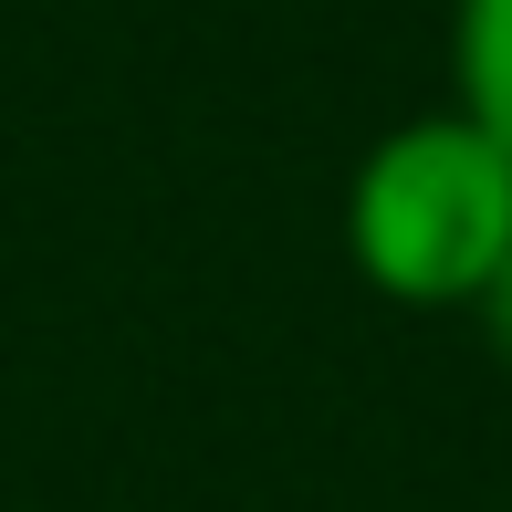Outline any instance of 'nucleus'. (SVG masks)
Masks as SVG:
<instances>
[{"label": "nucleus", "instance_id": "nucleus-1", "mask_svg": "<svg viewBox=\"0 0 512 512\" xmlns=\"http://www.w3.org/2000/svg\"><path fill=\"white\" fill-rule=\"evenodd\" d=\"M335 241L356 283L398 314H481L512 262V157L460 105L398 115L345 168Z\"/></svg>", "mask_w": 512, "mask_h": 512}, {"label": "nucleus", "instance_id": "nucleus-2", "mask_svg": "<svg viewBox=\"0 0 512 512\" xmlns=\"http://www.w3.org/2000/svg\"><path fill=\"white\" fill-rule=\"evenodd\" d=\"M450 105L512 157V0H450Z\"/></svg>", "mask_w": 512, "mask_h": 512}, {"label": "nucleus", "instance_id": "nucleus-3", "mask_svg": "<svg viewBox=\"0 0 512 512\" xmlns=\"http://www.w3.org/2000/svg\"><path fill=\"white\" fill-rule=\"evenodd\" d=\"M471 335H481V345H492V356L512 366V262H502V283L481 293V314H471Z\"/></svg>", "mask_w": 512, "mask_h": 512}]
</instances>
